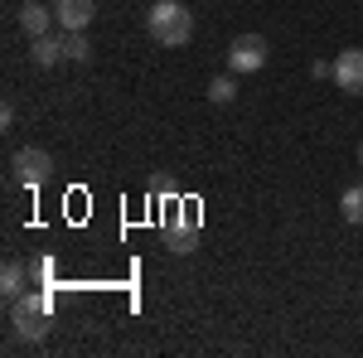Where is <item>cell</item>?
I'll list each match as a JSON object with an SVG mask.
<instances>
[{
	"mask_svg": "<svg viewBox=\"0 0 363 358\" xmlns=\"http://www.w3.org/2000/svg\"><path fill=\"white\" fill-rule=\"evenodd\" d=\"M145 34L160 44V49H184L194 39V15L179 5V0H155L150 15H145Z\"/></svg>",
	"mask_w": 363,
	"mask_h": 358,
	"instance_id": "cell-1",
	"label": "cell"
},
{
	"mask_svg": "<svg viewBox=\"0 0 363 358\" xmlns=\"http://www.w3.org/2000/svg\"><path fill=\"white\" fill-rule=\"evenodd\" d=\"M10 334L15 344H39L49 334V291H25L10 301Z\"/></svg>",
	"mask_w": 363,
	"mask_h": 358,
	"instance_id": "cell-2",
	"label": "cell"
},
{
	"mask_svg": "<svg viewBox=\"0 0 363 358\" xmlns=\"http://www.w3.org/2000/svg\"><path fill=\"white\" fill-rule=\"evenodd\" d=\"M10 169H15V184H25V189H39V184L54 174V155H49L44 145H25V150H15Z\"/></svg>",
	"mask_w": 363,
	"mask_h": 358,
	"instance_id": "cell-3",
	"label": "cell"
},
{
	"mask_svg": "<svg viewBox=\"0 0 363 358\" xmlns=\"http://www.w3.org/2000/svg\"><path fill=\"white\" fill-rule=\"evenodd\" d=\"M194 242H199V208L194 203H174V213H165V247L194 252Z\"/></svg>",
	"mask_w": 363,
	"mask_h": 358,
	"instance_id": "cell-4",
	"label": "cell"
},
{
	"mask_svg": "<svg viewBox=\"0 0 363 358\" xmlns=\"http://www.w3.org/2000/svg\"><path fill=\"white\" fill-rule=\"evenodd\" d=\"M228 68L233 73H262L267 68V39L262 34H238L228 44Z\"/></svg>",
	"mask_w": 363,
	"mask_h": 358,
	"instance_id": "cell-5",
	"label": "cell"
},
{
	"mask_svg": "<svg viewBox=\"0 0 363 358\" xmlns=\"http://www.w3.org/2000/svg\"><path fill=\"white\" fill-rule=\"evenodd\" d=\"M54 15H58V29H63V34H73V29H87V25H92L97 0H58Z\"/></svg>",
	"mask_w": 363,
	"mask_h": 358,
	"instance_id": "cell-6",
	"label": "cell"
},
{
	"mask_svg": "<svg viewBox=\"0 0 363 358\" xmlns=\"http://www.w3.org/2000/svg\"><path fill=\"white\" fill-rule=\"evenodd\" d=\"M335 83L339 92H363V49H344L335 58Z\"/></svg>",
	"mask_w": 363,
	"mask_h": 358,
	"instance_id": "cell-7",
	"label": "cell"
},
{
	"mask_svg": "<svg viewBox=\"0 0 363 358\" xmlns=\"http://www.w3.org/2000/svg\"><path fill=\"white\" fill-rule=\"evenodd\" d=\"M63 58H68L63 34H39V39H29V63H34V68H54Z\"/></svg>",
	"mask_w": 363,
	"mask_h": 358,
	"instance_id": "cell-8",
	"label": "cell"
},
{
	"mask_svg": "<svg viewBox=\"0 0 363 358\" xmlns=\"http://www.w3.org/2000/svg\"><path fill=\"white\" fill-rule=\"evenodd\" d=\"M49 25H58V15L49 10V5H39V0H25V5H20V29H25L29 39L49 34Z\"/></svg>",
	"mask_w": 363,
	"mask_h": 358,
	"instance_id": "cell-9",
	"label": "cell"
},
{
	"mask_svg": "<svg viewBox=\"0 0 363 358\" xmlns=\"http://www.w3.org/2000/svg\"><path fill=\"white\" fill-rule=\"evenodd\" d=\"M29 286H34V281H29L25 262H5V272H0V296H5V301H15V296H25Z\"/></svg>",
	"mask_w": 363,
	"mask_h": 358,
	"instance_id": "cell-10",
	"label": "cell"
},
{
	"mask_svg": "<svg viewBox=\"0 0 363 358\" xmlns=\"http://www.w3.org/2000/svg\"><path fill=\"white\" fill-rule=\"evenodd\" d=\"M339 213H344V223H363V184H349L339 194Z\"/></svg>",
	"mask_w": 363,
	"mask_h": 358,
	"instance_id": "cell-11",
	"label": "cell"
},
{
	"mask_svg": "<svg viewBox=\"0 0 363 358\" xmlns=\"http://www.w3.org/2000/svg\"><path fill=\"white\" fill-rule=\"evenodd\" d=\"M63 49L73 63H87L92 58V39H87V29H73V34H63Z\"/></svg>",
	"mask_w": 363,
	"mask_h": 358,
	"instance_id": "cell-12",
	"label": "cell"
},
{
	"mask_svg": "<svg viewBox=\"0 0 363 358\" xmlns=\"http://www.w3.org/2000/svg\"><path fill=\"white\" fill-rule=\"evenodd\" d=\"M233 97H238V83H233V78H223V73H218V78H213V83H208V102H218V107H228V102H233Z\"/></svg>",
	"mask_w": 363,
	"mask_h": 358,
	"instance_id": "cell-13",
	"label": "cell"
},
{
	"mask_svg": "<svg viewBox=\"0 0 363 358\" xmlns=\"http://www.w3.org/2000/svg\"><path fill=\"white\" fill-rule=\"evenodd\" d=\"M49 276H54V262H34V267H29V281H34V286L49 281Z\"/></svg>",
	"mask_w": 363,
	"mask_h": 358,
	"instance_id": "cell-14",
	"label": "cell"
},
{
	"mask_svg": "<svg viewBox=\"0 0 363 358\" xmlns=\"http://www.w3.org/2000/svg\"><path fill=\"white\" fill-rule=\"evenodd\" d=\"M310 73H315V78H335V63H325V58H315V63H310Z\"/></svg>",
	"mask_w": 363,
	"mask_h": 358,
	"instance_id": "cell-15",
	"label": "cell"
},
{
	"mask_svg": "<svg viewBox=\"0 0 363 358\" xmlns=\"http://www.w3.org/2000/svg\"><path fill=\"white\" fill-rule=\"evenodd\" d=\"M150 189L160 194V198H174V179H165V174H160V179H155V184H150Z\"/></svg>",
	"mask_w": 363,
	"mask_h": 358,
	"instance_id": "cell-16",
	"label": "cell"
},
{
	"mask_svg": "<svg viewBox=\"0 0 363 358\" xmlns=\"http://www.w3.org/2000/svg\"><path fill=\"white\" fill-rule=\"evenodd\" d=\"M359 169H363V140H359Z\"/></svg>",
	"mask_w": 363,
	"mask_h": 358,
	"instance_id": "cell-17",
	"label": "cell"
}]
</instances>
